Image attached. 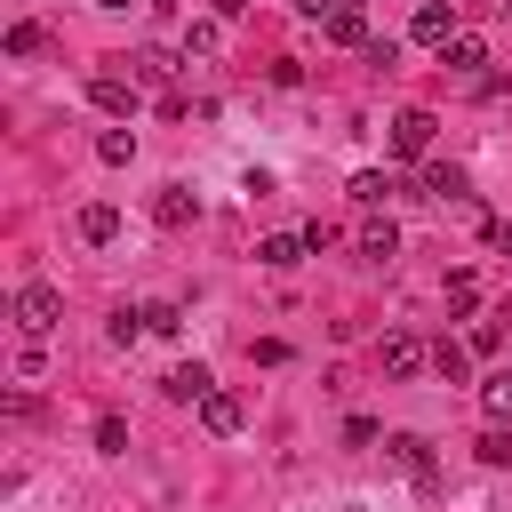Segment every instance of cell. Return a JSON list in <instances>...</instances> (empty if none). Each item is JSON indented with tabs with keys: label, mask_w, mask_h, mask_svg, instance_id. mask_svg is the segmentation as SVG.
I'll return each instance as SVG.
<instances>
[{
	"label": "cell",
	"mask_w": 512,
	"mask_h": 512,
	"mask_svg": "<svg viewBox=\"0 0 512 512\" xmlns=\"http://www.w3.org/2000/svg\"><path fill=\"white\" fill-rule=\"evenodd\" d=\"M424 360H432V344H424L416 328H384V344H376V368H384L392 384H408V376H424Z\"/></svg>",
	"instance_id": "obj_1"
},
{
	"label": "cell",
	"mask_w": 512,
	"mask_h": 512,
	"mask_svg": "<svg viewBox=\"0 0 512 512\" xmlns=\"http://www.w3.org/2000/svg\"><path fill=\"white\" fill-rule=\"evenodd\" d=\"M56 320H64V296H56L48 280H24V288H16V328H24V336H48Z\"/></svg>",
	"instance_id": "obj_2"
},
{
	"label": "cell",
	"mask_w": 512,
	"mask_h": 512,
	"mask_svg": "<svg viewBox=\"0 0 512 512\" xmlns=\"http://www.w3.org/2000/svg\"><path fill=\"white\" fill-rule=\"evenodd\" d=\"M88 96H96V112H112V120H128V112H136V96H144V88H136V80H128V72H96V80H88Z\"/></svg>",
	"instance_id": "obj_3"
},
{
	"label": "cell",
	"mask_w": 512,
	"mask_h": 512,
	"mask_svg": "<svg viewBox=\"0 0 512 512\" xmlns=\"http://www.w3.org/2000/svg\"><path fill=\"white\" fill-rule=\"evenodd\" d=\"M432 128H440V120H432L424 104H408V112L392 120V152H408V160H416V152H432Z\"/></svg>",
	"instance_id": "obj_4"
},
{
	"label": "cell",
	"mask_w": 512,
	"mask_h": 512,
	"mask_svg": "<svg viewBox=\"0 0 512 512\" xmlns=\"http://www.w3.org/2000/svg\"><path fill=\"white\" fill-rule=\"evenodd\" d=\"M112 64H128V80H136V88H168V72H176V56H168V48H136V56H112Z\"/></svg>",
	"instance_id": "obj_5"
},
{
	"label": "cell",
	"mask_w": 512,
	"mask_h": 512,
	"mask_svg": "<svg viewBox=\"0 0 512 512\" xmlns=\"http://www.w3.org/2000/svg\"><path fill=\"white\" fill-rule=\"evenodd\" d=\"M192 216H200V200H192L184 184H160V192H152V224H168V232H184Z\"/></svg>",
	"instance_id": "obj_6"
},
{
	"label": "cell",
	"mask_w": 512,
	"mask_h": 512,
	"mask_svg": "<svg viewBox=\"0 0 512 512\" xmlns=\"http://www.w3.org/2000/svg\"><path fill=\"white\" fill-rule=\"evenodd\" d=\"M384 456H392L408 480H432V448H424L416 432H392V440H384Z\"/></svg>",
	"instance_id": "obj_7"
},
{
	"label": "cell",
	"mask_w": 512,
	"mask_h": 512,
	"mask_svg": "<svg viewBox=\"0 0 512 512\" xmlns=\"http://www.w3.org/2000/svg\"><path fill=\"white\" fill-rule=\"evenodd\" d=\"M320 32H328L336 48H368V8H352V0H344V8H336V16L320 24Z\"/></svg>",
	"instance_id": "obj_8"
},
{
	"label": "cell",
	"mask_w": 512,
	"mask_h": 512,
	"mask_svg": "<svg viewBox=\"0 0 512 512\" xmlns=\"http://www.w3.org/2000/svg\"><path fill=\"white\" fill-rule=\"evenodd\" d=\"M416 40H424V48H448V40H456V8L424 0V8H416Z\"/></svg>",
	"instance_id": "obj_9"
},
{
	"label": "cell",
	"mask_w": 512,
	"mask_h": 512,
	"mask_svg": "<svg viewBox=\"0 0 512 512\" xmlns=\"http://www.w3.org/2000/svg\"><path fill=\"white\" fill-rule=\"evenodd\" d=\"M80 240H88V248L120 240V208H112V200H88V208H80Z\"/></svg>",
	"instance_id": "obj_10"
},
{
	"label": "cell",
	"mask_w": 512,
	"mask_h": 512,
	"mask_svg": "<svg viewBox=\"0 0 512 512\" xmlns=\"http://www.w3.org/2000/svg\"><path fill=\"white\" fill-rule=\"evenodd\" d=\"M424 192H432V200H456V208H472V192H464V168H448V160H432V168H424Z\"/></svg>",
	"instance_id": "obj_11"
},
{
	"label": "cell",
	"mask_w": 512,
	"mask_h": 512,
	"mask_svg": "<svg viewBox=\"0 0 512 512\" xmlns=\"http://www.w3.org/2000/svg\"><path fill=\"white\" fill-rule=\"evenodd\" d=\"M352 200H360V208H384V200H400V176H384V168H360V176H352Z\"/></svg>",
	"instance_id": "obj_12"
},
{
	"label": "cell",
	"mask_w": 512,
	"mask_h": 512,
	"mask_svg": "<svg viewBox=\"0 0 512 512\" xmlns=\"http://www.w3.org/2000/svg\"><path fill=\"white\" fill-rule=\"evenodd\" d=\"M360 256H368V264L400 256V232H392V216H368V224H360Z\"/></svg>",
	"instance_id": "obj_13"
},
{
	"label": "cell",
	"mask_w": 512,
	"mask_h": 512,
	"mask_svg": "<svg viewBox=\"0 0 512 512\" xmlns=\"http://www.w3.org/2000/svg\"><path fill=\"white\" fill-rule=\"evenodd\" d=\"M200 424H208L216 440H232V432H240V400H232V392H208V400H200Z\"/></svg>",
	"instance_id": "obj_14"
},
{
	"label": "cell",
	"mask_w": 512,
	"mask_h": 512,
	"mask_svg": "<svg viewBox=\"0 0 512 512\" xmlns=\"http://www.w3.org/2000/svg\"><path fill=\"white\" fill-rule=\"evenodd\" d=\"M440 64H456V72H480V64H488V48H480V32H456V40L440 48Z\"/></svg>",
	"instance_id": "obj_15"
},
{
	"label": "cell",
	"mask_w": 512,
	"mask_h": 512,
	"mask_svg": "<svg viewBox=\"0 0 512 512\" xmlns=\"http://www.w3.org/2000/svg\"><path fill=\"white\" fill-rule=\"evenodd\" d=\"M432 368H440L448 384H464V376H472V344H448V336H440V344H432Z\"/></svg>",
	"instance_id": "obj_16"
},
{
	"label": "cell",
	"mask_w": 512,
	"mask_h": 512,
	"mask_svg": "<svg viewBox=\"0 0 512 512\" xmlns=\"http://www.w3.org/2000/svg\"><path fill=\"white\" fill-rule=\"evenodd\" d=\"M216 384H208V368L192 360V368H168V400H208Z\"/></svg>",
	"instance_id": "obj_17"
},
{
	"label": "cell",
	"mask_w": 512,
	"mask_h": 512,
	"mask_svg": "<svg viewBox=\"0 0 512 512\" xmlns=\"http://www.w3.org/2000/svg\"><path fill=\"white\" fill-rule=\"evenodd\" d=\"M304 248H312V240H304V232H272V240H264V248H256V256H264V264H280V272H288V264H296V256H304Z\"/></svg>",
	"instance_id": "obj_18"
},
{
	"label": "cell",
	"mask_w": 512,
	"mask_h": 512,
	"mask_svg": "<svg viewBox=\"0 0 512 512\" xmlns=\"http://www.w3.org/2000/svg\"><path fill=\"white\" fill-rule=\"evenodd\" d=\"M40 48H48V32H40L32 16H24V24H8V56H40Z\"/></svg>",
	"instance_id": "obj_19"
},
{
	"label": "cell",
	"mask_w": 512,
	"mask_h": 512,
	"mask_svg": "<svg viewBox=\"0 0 512 512\" xmlns=\"http://www.w3.org/2000/svg\"><path fill=\"white\" fill-rule=\"evenodd\" d=\"M96 152L120 168V160H136V136H128V128H104V136H96Z\"/></svg>",
	"instance_id": "obj_20"
},
{
	"label": "cell",
	"mask_w": 512,
	"mask_h": 512,
	"mask_svg": "<svg viewBox=\"0 0 512 512\" xmlns=\"http://www.w3.org/2000/svg\"><path fill=\"white\" fill-rule=\"evenodd\" d=\"M480 304V280L472 272H448V312H472Z\"/></svg>",
	"instance_id": "obj_21"
},
{
	"label": "cell",
	"mask_w": 512,
	"mask_h": 512,
	"mask_svg": "<svg viewBox=\"0 0 512 512\" xmlns=\"http://www.w3.org/2000/svg\"><path fill=\"white\" fill-rule=\"evenodd\" d=\"M472 456H480V464H504V456H512V432H504V424H496V432H480V440H472Z\"/></svg>",
	"instance_id": "obj_22"
},
{
	"label": "cell",
	"mask_w": 512,
	"mask_h": 512,
	"mask_svg": "<svg viewBox=\"0 0 512 512\" xmlns=\"http://www.w3.org/2000/svg\"><path fill=\"white\" fill-rule=\"evenodd\" d=\"M504 320H512V304H504V312H488V320L472 328V352H496V344H504Z\"/></svg>",
	"instance_id": "obj_23"
},
{
	"label": "cell",
	"mask_w": 512,
	"mask_h": 512,
	"mask_svg": "<svg viewBox=\"0 0 512 512\" xmlns=\"http://www.w3.org/2000/svg\"><path fill=\"white\" fill-rule=\"evenodd\" d=\"M480 400H488V416H504V424H512V376H488V384H480Z\"/></svg>",
	"instance_id": "obj_24"
},
{
	"label": "cell",
	"mask_w": 512,
	"mask_h": 512,
	"mask_svg": "<svg viewBox=\"0 0 512 512\" xmlns=\"http://www.w3.org/2000/svg\"><path fill=\"white\" fill-rule=\"evenodd\" d=\"M144 328H152V336H176L184 312H176V304H144Z\"/></svg>",
	"instance_id": "obj_25"
},
{
	"label": "cell",
	"mask_w": 512,
	"mask_h": 512,
	"mask_svg": "<svg viewBox=\"0 0 512 512\" xmlns=\"http://www.w3.org/2000/svg\"><path fill=\"white\" fill-rule=\"evenodd\" d=\"M96 448L120 456V448H128V424H120V416H96Z\"/></svg>",
	"instance_id": "obj_26"
},
{
	"label": "cell",
	"mask_w": 512,
	"mask_h": 512,
	"mask_svg": "<svg viewBox=\"0 0 512 512\" xmlns=\"http://www.w3.org/2000/svg\"><path fill=\"white\" fill-rule=\"evenodd\" d=\"M216 40H224L216 24H192V32H184V56H216Z\"/></svg>",
	"instance_id": "obj_27"
},
{
	"label": "cell",
	"mask_w": 512,
	"mask_h": 512,
	"mask_svg": "<svg viewBox=\"0 0 512 512\" xmlns=\"http://www.w3.org/2000/svg\"><path fill=\"white\" fill-rule=\"evenodd\" d=\"M336 8H344V0H296V16H312V24H328Z\"/></svg>",
	"instance_id": "obj_28"
},
{
	"label": "cell",
	"mask_w": 512,
	"mask_h": 512,
	"mask_svg": "<svg viewBox=\"0 0 512 512\" xmlns=\"http://www.w3.org/2000/svg\"><path fill=\"white\" fill-rule=\"evenodd\" d=\"M240 8H248V0H216V16H240Z\"/></svg>",
	"instance_id": "obj_29"
},
{
	"label": "cell",
	"mask_w": 512,
	"mask_h": 512,
	"mask_svg": "<svg viewBox=\"0 0 512 512\" xmlns=\"http://www.w3.org/2000/svg\"><path fill=\"white\" fill-rule=\"evenodd\" d=\"M488 232H496V248H512V224H488Z\"/></svg>",
	"instance_id": "obj_30"
},
{
	"label": "cell",
	"mask_w": 512,
	"mask_h": 512,
	"mask_svg": "<svg viewBox=\"0 0 512 512\" xmlns=\"http://www.w3.org/2000/svg\"><path fill=\"white\" fill-rule=\"evenodd\" d=\"M152 8H160V16H168V8H184V0H152Z\"/></svg>",
	"instance_id": "obj_31"
},
{
	"label": "cell",
	"mask_w": 512,
	"mask_h": 512,
	"mask_svg": "<svg viewBox=\"0 0 512 512\" xmlns=\"http://www.w3.org/2000/svg\"><path fill=\"white\" fill-rule=\"evenodd\" d=\"M96 8H128V0H96Z\"/></svg>",
	"instance_id": "obj_32"
}]
</instances>
